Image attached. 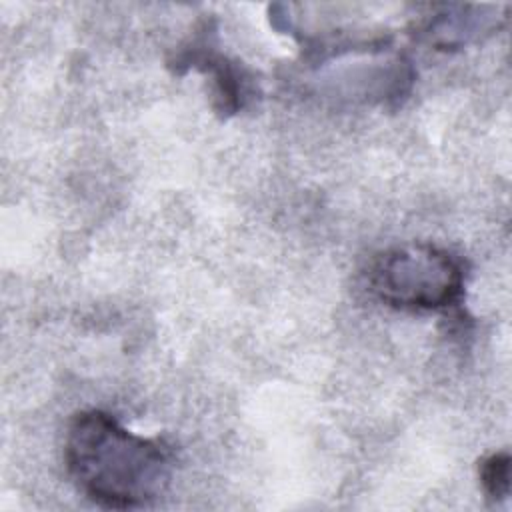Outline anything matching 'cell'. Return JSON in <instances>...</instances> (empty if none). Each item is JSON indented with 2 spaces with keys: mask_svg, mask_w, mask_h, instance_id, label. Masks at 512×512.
Returning a JSON list of instances; mask_svg holds the SVG:
<instances>
[{
  "mask_svg": "<svg viewBox=\"0 0 512 512\" xmlns=\"http://www.w3.org/2000/svg\"><path fill=\"white\" fill-rule=\"evenodd\" d=\"M64 462L78 490L104 508H142L158 500L172 478V448L124 428L104 410L72 416L64 438Z\"/></svg>",
  "mask_w": 512,
  "mask_h": 512,
  "instance_id": "1",
  "label": "cell"
},
{
  "mask_svg": "<svg viewBox=\"0 0 512 512\" xmlns=\"http://www.w3.org/2000/svg\"><path fill=\"white\" fill-rule=\"evenodd\" d=\"M464 282L462 258L428 242L388 248L368 266L370 292L398 310L438 312L456 306L464 294Z\"/></svg>",
  "mask_w": 512,
  "mask_h": 512,
  "instance_id": "2",
  "label": "cell"
},
{
  "mask_svg": "<svg viewBox=\"0 0 512 512\" xmlns=\"http://www.w3.org/2000/svg\"><path fill=\"white\" fill-rule=\"evenodd\" d=\"M470 10L472 6H446L422 24V32L434 46L448 50L494 28V16H478Z\"/></svg>",
  "mask_w": 512,
  "mask_h": 512,
  "instance_id": "3",
  "label": "cell"
},
{
  "mask_svg": "<svg viewBox=\"0 0 512 512\" xmlns=\"http://www.w3.org/2000/svg\"><path fill=\"white\" fill-rule=\"evenodd\" d=\"M480 482L486 496L494 502L504 500L510 492V456L496 452L480 464Z\"/></svg>",
  "mask_w": 512,
  "mask_h": 512,
  "instance_id": "4",
  "label": "cell"
}]
</instances>
